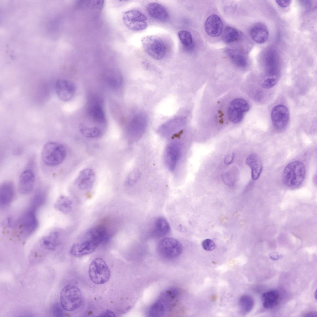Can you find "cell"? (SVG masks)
<instances>
[{
  "label": "cell",
  "mask_w": 317,
  "mask_h": 317,
  "mask_svg": "<svg viewBox=\"0 0 317 317\" xmlns=\"http://www.w3.org/2000/svg\"><path fill=\"white\" fill-rule=\"evenodd\" d=\"M180 292L179 289L172 287L162 292L150 306L148 315L150 317H163L175 306L179 299Z\"/></svg>",
  "instance_id": "1"
},
{
  "label": "cell",
  "mask_w": 317,
  "mask_h": 317,
  "mask_svg": "<svg viewBox=\"0 0 317 317\" xmlns=\"http://www.w3.org/2000/svg\"><path fill=\"white\" fill-rule=\"evenodd\" d=\"M78 240L72 245L69 251L71 255L76 257L92 253L103 242L100 233L93 228L86 231Z\"/></svg>",
  "instance_id": "2"
},
{
  "label": "cell",
  "mask_w": 317,
  "mask_h": 317,
  "mask_svg": "<svg viewBox=\"0 0 317 317\" xmlns=\"http://www.w3.org/2000/svg\"><path fill=\"white\" fill-rule=\"evenodd\" d=\"M306 172L305 166L301 161H295L290 163L283 171L282 179L284 184L290 188H297L304 181Z\"/></svg>",
  "instance_id": "3"
},
{
  "label": "cell",
  "mask_w": 317,
  "mask_h": 317,
  "mask_svg": "<svg viewBox=\"0 0 317 317\" xmlns=\"http://www.w3.org/2000/svg\"><path fill=\"white\" fill-rule=\"evenodd\" d=\"M66 155V150L63 145L56 142L49 141L43 148L41 158L46 165L55 167L63 162Z\"/></svg>",
  "instance_id": "4"
},
{
  "label": "cell",
  "mask_w": 317,
  "mask_h": 317,
  "mask_svg": "<svg viewBox=\"0 0 317 317\" xmlns=\"http://www.w3.org/2000/svg\"><path fill=\"white\" fill-rule=\"evenodd\" d=\"M60 301L63 309L72 311L79 308L83 301V295L80 289L76 286L69 284L66 285L62 289Z\"/></svg>",
  "instance_id": "5"
},
{
  "label": "cell",
  "mask_w": 317,
  "mask_h": 317,
  "mask_svg": "<svg viewBox=\"0 0 317 317\" xmlns=\"http://www.w3.org/2000/svg\"><path fill=\"white\" fill-rule=\"evenodd\" d=\"M141 41L145 52L155 60L162 59L166 53V48L163 40L159 37L153 35L142 37Z\"/></svg>",
  "instance_id": "6"
},
{
  "label": "cell",
  "mask_w": 317,
  "mask_h": 317,
  "mask_svg": "<svg viewBox=\"0 0 317 317\" xmlns=\"http://www.w3.org/2000/svg\"><path fill=\"white\" fill-rule=\"evenodd\" d=\"M89 273L91 280L94 283L101 284L106 282L110 278L111 272L105 261L102 258H97L90 264Z\"/></svg>",
  "instance_id": "7"
},
{
  "label": "cell",
  "mask_w": 317,
  "mask_h": 317,
  "mask_svg": "<svg viewBox=\"0 0 317 317\" xmlns=\"http://www.w3.org/2000/svg\"><path fill=\"white\" fill-rule=\"evenodd\" d=\"M159 254L167 259L176 258L181 254L183 248L181 244L177 239L166 237L161 240L157 247Z\"/></svg>",
  "instance_id": "8"
},
{
  "label": "cell",
  "mask_w": 317,
  "mask_h": 317,
  "mask_svg": "<svg viewBox=\"0 0 317 317\" xmlns=\"http://www.w3.org/2000/svg\"><path fill=\"white\" fill-rule=\"evenodd\" d=\"M146 16L139 11L132 10L124 13L123 20L125 25L134 31H140L147 26Z\"/></svg>",
  "instance_id": "9"
},
{
  "label": "cell",
  "mask_w": 317,
  "mask_h": 317,
  "mask_svg": "<svg viewBox=\"0 0 317 317\" xmlns=\"http://www.w3.org/2000/svg\"><path fill=\"white\" fill-rule=\"evenodd\" d=\"M248 103L241 98H236L230 103L228 111V119L233 123H237L241 121L244 113L249 109Z\"/></svg>",
  "instance_id": "10"
},
{
  "label": "cell",
  "mask_w": 317,
  "mask_h": 317,
  "mask_svg": "<svg viewBox=\"0 0 317 317\" xmlns=\"http://www.w3.org/2000/svg\"><path fill=\"white\" fill-rule=\"evenodd\" d=\"M271 119L274 127L277 130L284 129L287 126L289 119V112L284 105L279 104L275 106L271 112Z\"/></svg>",
  "instance_id": "11"
},
{
  "label": "cell",
  "mask_w": 317,
  "mask_h": 317,
  "mask_svg": "<svg viewBox=\"0 0 317 317\" xmlns=\"http://www.w3.org/2000/svg\"><path fill=\"white\" fill-rule=\"evenodd\" d=\"M36 210L29 207L23 214L20 221L22 231L28 235L32 234L37 229L38 223Z\"/></svg>",
  "instance_id": "12"
},
{
  "label": "cell",
  "mask_w": 317,
  "mask_h": 317,
  "mask_svg": "<svg viewBox=\"0 0 317 317\" xmlns=\"http://www.w3.org/2000/svg\"><path fill=\"white\" fill-rule=\"evenodd\" d=\"M95 179L96 175L94 171L90 168H85L80 172L74 184L81 190H89L92 188Z\"/></svg>",
  "instance_id": "13"
},
{
  "label": "cell",
  "mask_w": 317,
  "mask_h": 317,
  "mask_svg": "<svg viewBox=\"0 0 317 317\" xmlns=\"http://www.w3.org/2000/svg\"><path fill=\"white\" fill-rule=\"evenodd\" d=\"M55 89L58 97L61 101L68 102L74 97L76 92V87L72 82L65 79L57 81Z\"/></svg>",
  "instance_id": "14"
},
{
  "label": "cell",
  "mask_w": 317,
  "mask_h": 317,
  "mask_svg": "<svg viewBox=\"0 0 317 317\" xmlns=\"http://www.w3.org/2000/svg\"><path fill=\"white\" fill-rule=\"evenodd\" d=\"M101 99L94 97L90 100L87 107L88 115L94 122L100 124L106 121L105 115Z\"/></svg>",
  "instance_id": "15"
},
{
  "label": "cell",
  "mask_w": 317,
  "mask_h": 317,
  "mask_svg": "<svg viewBox=\"0 0 317 317\" xmlns=\"http://www.w3.org/2000/svg\"><path fill=\"white\" fill-rule=\"evenodd\" d=\"M35 179V174L32 170L28 169L23 171L20 176L18 181L19 192L23 194L30 193L33 189Z\"/></svg>",
  "instance_id": "16"
},
{
  "label": "cell",
  "mask_w": 317,
  "mask_h": 317,
  "mask_svg": "<svg viewBox=\"0 0 317 317\" xmlns=\"http://www.w3.org/2000/svg\"><path fill=\"white\" fill-rule=\"evenodd\" d=\"M205 31L209 36L216 37L222 33L223 29V24L220 18L216 14L209 16L206 19L204 24Z\"/></svg>",
  "instance_id": "17"
},
{
  "label": "cell",
  "mask_w": 317,
  "mask_h": 317,
  "mask_svg": "<svg viewBox=\"0 0 317 317\" xmlns=\"http://www.w3.org/2000/svg\"><path fill=\"white\" fill-rule=\"evenodd\" d=\"M15 196V190L12 182L7 181L0 186V206L4 208L9 206L13 201Z\"/></svg>",
  "instance_id": "18"
},
{
  "label": "cell",
  "mask_w": 317,
  "mask_h": 317,
  "mask_svg": "<svg viewBox=\"0 0 317 317\" xmlns=\"http://www.w3.org/2000/svg\"><path fill=\"white\" fill-rule=\"evenodd\" d=\"M180 153L179 142L175 141L169 145L166 150L165 161L170 169L173 170L175 167L180 158Z\"/></svg>",
  "instance_id": "19"
},
{
  "label": "cell",
  "mask_w": 317,
  "mask_h": 317,
  "mask_svg": "<svg viewBox=\"0 0 317 317\" xmlns=\"http://www.w3.org/2000/svg\"><path fill=\"white\" fill-rule=\"evenodd\" d=\"M263 61L267 72H279L280 57L276 50L270 49L267 50L264 54Z\"/></svg>",
  "instance_id": "20"
},
{
  "label": "cell",
  "mask_w": 317,
  "mask_h": 317,
  "mask_svg": "<svg viewBox=\"0 0 317 317\" xmlns=\"http://www.w3.org/2000/svg\"><path fill=\"white\" fill-rule=\"evenodd\" d=\"M250 36L254 41L258 44L265 43L268 37V31L266 25L261 23L255 24L251 28Z\"/></svg>",
  "instance_id": "21"
},
{
  "label": "cell",
  "mask_w": 317,
  "mask_h": 317,
  "mask_svg": "<svg viewBox=\"0 0 317 317\" xmlns=\"http://www.w3.org/2000/svg\"><path fill=\"white\" fill-rule=\"evenodd\" d=\"M60 234L59 231H52L40 238L39 240L40 244L44 249L54 250L60 243Z\"/></svg>",
  "instance_id": "22"
},
{
  "label": "cell",
  "mask_w": 317,
  "mask_h": 317,
  "mask_svg": "<svg viewBox=\"0 0 317 317\" xmlns=\"http://www.w3.org/2000/svg\"><path fill=\"white\" fill-rule=\"evenodd\" d=\"M151 231L153 237L156 238L164 236L168 234L170 230V225L167 220L163 217H159L154 221Z\"/></svg>",
  "instance_id": "23"
},
{
  "label": "cell",
  "mask_w": 317,
  "mask_h": 317,
  "mask_svg": "<svg viewBox=\"0 0 317 317\" xmlns=\"http://www.w3.org/2000/svg\"><path fill=\"white\" fill-rule=\"evenodd\" d=\"M148 14L152 18L160 20L167 19L168 13L166 9L160 4L152 2L149 3L146 7Z\"/></svg>",
  "instance_id": "24"
},
{
  "label": "cell",
  "mask_w": 317,
  "mask_h": 317,
  "mask_svg": "<svg viewBox=\"0 0 317 317\" xmlns=\"http://www.w3.org/2000/svg\"><path fill=\"white\" fill-rule=\"evenodd\" d=\"M246 164L250 168L251 176L254 180L259 177L263 169V165L259 158L255 154L249 155L246 160Z\"/></svg>",
  "instance_id": "25"
},
{
  "label": "cell",
  "mask_w": 317,
  "mask_h": 317,
  "mask_svg": "<svg viewBox=\"0 0 317 317\" xmlns=\"http://www.w3.org/2000/svg\"><path fill=\"white\" fill-rule=\"evenodd\" d=\"M261 298L263 307L270 309L277 305L280 299V295L277 291L272 290L263 293Z\"/></svg>",
  "instance_id": "26"
},
{
  "label": "cell",
  "mask_w": 317,
  "mask_h": 317,
  "mask_svg": "<svg viewBox=\"0 0 317 317\" xmlns=\"http://www.w3.org/2000/svg\"><path fill=\"white\" fill-rule=\"evenodd\" d=\"M227 53L232 61L236 66L243 68L247 65V59L242 53L237 50L229 49L227 50Z\"/></svg>",
  "instance_id": "27"
},
{
  "label": "cell",
  "mask_w": 317,
  "mask_h": 317,
  "mask_svg": "<svg viewBox=\"0 0 317 317\" xmlns=\"http://www.w3.org/2000/svg\"><path fill=\"white\" fill-rule=\"evenodd\" d=\"M279 78V72H266L261 78L260 85L263 88L270 89L276 84Z\"/></svg>",
  "instance_id": "28"
},
{
  "label": "cell",
  "mask_w": 317,
  "mask_h": 317,
  "mask_svg": "<svg viewBox=\"0 0 317 317\" xmlns=\"http://www.w3.org/2000/svg\"><path fill=\"white\" fill-rule=\"evenodd\" d=\"M72 204V201L69 198L64 196H61L56 200L54 206L58 211L67 214L71 211Z\"/></svg>",
  "instance_id": "29"
},
{
  "label": "cell",
  "mask_w": 317,
  "mask_h": 317,
  "mask_svg": "<svg viewBox=\"0 0 317 317\" xmlns=\"http://www.w3.org/2000/svg\"><path fill=\"white\" fill-rule=\"evenodd\" d=\"M254 301L251 296L247 295L242 296L239 300V305L241 312L243 314H247L251 311L253 308Z\"/></svg>",
  "instance_id": "30"
},
{
  "label": "cell",
  "mask_w": 317,
  "mask_h": 317,
  "mask_svg": "<svg viewBox=\"0 0 317 317\" xmlns=\"http://www.w3.org/2000/svg\"><path fill=\"white\" fill-rule=\"evenodd\" d=\"M80 132L83 137L89 138H96L101 136L102 130L97 127L82 126L80 128Z\"/></svg>",
  "instance_id": "31"
},
{
  "label": "cell",
  "mask_w": 317,
  "mask_h": 317,
  "mask_svg": "<svg viewBox=\"0 0 317 317\" xmlns=\"http://www.w3.org/2000/svg\"><path fill=\"white\" fill-rule=\"evenodd\" d=\"M239 36V33L237 30L228 26L226 27L224 29L223 38L225 42L230 43L237 41Z\"/></svg>",
  "instance_id": "32"
},
{
  "label": "cell",
  "mask_w": 317,
  "mask_h": 317,
  "mask_svg": "<svg viewBox=\"0 0 317 317\" xmlns=\"http://www.w3.org/2000/svg\"><path fill=\"white\" fill-rule=\"evenodd\" d=\"M46 196L43 191H40L35 194L31 200L30 207L37 210L42 206L46 202Z\"/></svg>",
  "instance_id": "33"
},
{
  "label": "cell",
  "mask_w": 317,
  "mask_h": 317,
  "mask_svg": "<svg viewBox=\"0 0 317 317\" xmlns=\"http://www.w3.org/2000/svg\"><path fill=\"white\" fill-rule=\"evenodd\" d=\"M178 36L182 45L187 48H191L193 45L192 37L191 33L185 30L180 31Z\"/></svg>",
  "instance_id": "34"
},
{
  "label": "cell",
  "mask_w": 317,
  "mask_h": 317,
  "mask_svg": "<svg viewBox=\"0 0 317 317\" xmlns=\"http://www.w3.org/2000/svg\"><path fill=\"white\" fill-rule=\"evenodd\" d=\"M139 176L138 172L134 171L128 176L125 182V184L127 186H132L137 180Z\"/></svg>",
  "instance_id": "35"
},
{
  "label": "cell",
  "mask_w": 317,
  "mask_h": 317,
  "mask_svg": "<svg viewBox=\"0 0 317 317\" xmlns=\"http://www.w3.org/2000/svg\"><path fill=\"white\" fill-rule=\"evenodd\" d=\"M202 245L204 249L207 251H212L216 247L215 242L210 239L204 240L202 243Z\"/></svg>",
  "instance_id": "36"
},
{
  "label": "cell",
  "mask_w": 317,
  "mask_h": 317,
  "mask_svg": "<svg viewBox=\"0 0 317 317\" xmlns=\"http://www.w3.org/2000/svg\"><path fill=\"white\" fill-rule=\"evenodd\" d=\"M63 308L61 304L59 303L55 304L52 308V312L54 316L61 317L63 315Z\"/></svg>",
  "instance_id": "37"
},
{
  "label": "cell",
  "mask_w": 317,
  "mask_h": 317,
  "mask_svg": "<svg viewBox=\"0 0 317 317\" xmlns=\"http://www.w3.org/2000/svg\"><path fill=\"white\" fill-rule=\"evenodd\" d=\"M276 1L278 6L283 8L289 6L291 2V1L290 0H276Z\"/></svg>",
  "instance_id": "38"
},
{
  "label": "cell",
  "mask_w": 317,
  "mask_h": 317,
  "mask_svg": "<svg viewBox=\"0 0 317 317\" xmlns=\"http://www.w3.org/2000/svg\"><path fill=\"white\" fill-rule=\"evenodd\" d=\"M270 258L274 260H278L282 257V255L277 253H273L270 254Z\"/></svg>",
  "instance_id": "39"
},
{
  "label": "cell",
  "mask_w": 317,
  "mask_h": 317,
  "mask_svg": "<svg viewBox=\"0 0 317 317\" xmlns=\"http://www.w3.org/2000/svg\"><path fill=\"white\" fill-rule=\"evenodd\" d=\"M234 156L233 154L226 155L224 159V163L227 164H230L233 160Z\"/></svg>",
  "instance_id": "40"
},
{
  "label": "cell",
  "mask_w": 317,
  "mask_h": 317,
  "mask_svg": "<svg viewBox=\"0 0 317 317\" xmlns=\"http://www.w3.org/2000/svg\"><path fill=\"white\" fill-rule=\"evenodd\" d=\"M99 316L107 317V316H115L114 313L109 310H107L105 312L101 314Z\"/></svg>",
  "instance_id": "41"
}]
</instances>
